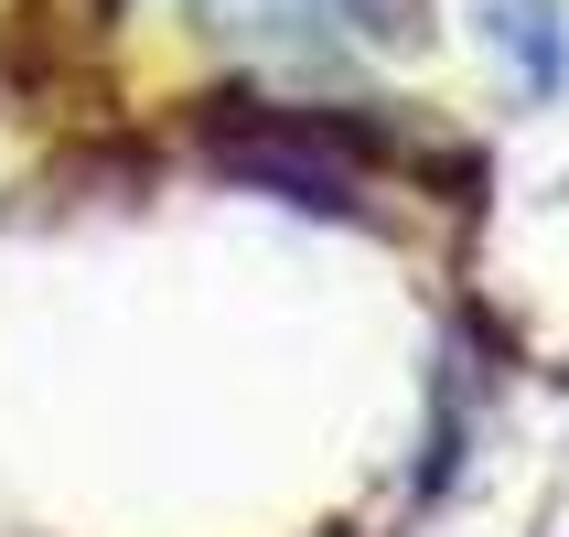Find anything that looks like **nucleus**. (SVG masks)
<instances>
[{
	"label": "nucleus",
	"instance_id": "nucleus-1",
	"mask_svg": "<svg viewBox=\"0 0 569 537\" xmlns=\"http://www.w3.org/2000/svg\"><path fill=\"white\" fill-rule=\"evenodd\" d=\"M183 22L204 43H237V54H269V64H322V54H355V43L409 54L430 0H183Z\"/></svg>",
	"mask_w": 569,
	"mask_h": 537
},
{
	"label": "nucleus",
	"instance_id": "nucleus-2",
	"mask_svg": "<svg viewBox=\"0 0 569 537\" xmlns=\"http://www.w3.org/2000/svg\"><path fill=\"white\" fill-rule=\"evenodd\" d=\"M473 32L516 108H559L569 97V0H473Z\"/></svg>",
	"mask_w": 569,
	"mask_h": 537
}]
</instances>
